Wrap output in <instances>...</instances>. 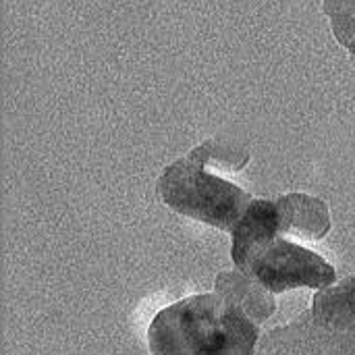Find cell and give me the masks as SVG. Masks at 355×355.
I'll return each instance as SVG.
<instances>
[{
	"instance_id": "5b68a950",
	"label": "cell",
	"mask_w": 355,
	"mask_h": 355,
	"mask_svg": "<svg viewBox=\"0 0 355 355\" xmlns=\"http://www.w3.org/2000/svg\"><path fill=\"white\" fill-rule=\"evenodd\" d=\"M256 355H355V337L318 324L306 312L291 324L268 331Z\"/></svg>"
},
{
	"instance_id": "7a4b0ae2",
	"label": "cell",
	"mask_w": 355,
	"mask_h": 355,
	"mask_svg": "<svg viewBox=\"0 0 355 355\" xmlns=\"http://www.w3.org/2000/svg\"><path fill=\"white\" fill-rule=\"evenodd\" d=\"M260 327L220 293L162 308L148 329L152 355H254Z\"/></svg>"
},
{
	"instance_id": "ba28073f",
	"label": "cell",
	"mask_w": 355,
	"mask_h": 355,
	"mask_svg": "<svg viewBox=\"0 0 355 355\" xmlns=\"http://www.w3.org/2000/svg\"><path fill=\"white\" fill-rule=\"evenodd\" d=\"M322 10L331 19L335 37L355 60V0H324Z\"/></svg>"
},
{
	"instance_id": "8992f818",
	"label": "cell",
	"mask_w": 355,
	"mask_h": 355,
	"mask_svg": "<svg viewBox=\"0 0 355 355\" xmlns=\"http://www.w3.org/2000/svg\"><path fill=\"white\" fill-rule=\"evenodd\" d=\"M214 287H216V293H220L223 297L233 302L237 308H241L258 327L266 322L277 310V302L272 297L275 293L264 289L260 283H256L241 270L220 272L216 277Z\"/></svg>"
},
{
	"instance_id": "277c9868",
	"label": "cell",
	"mask_w": 355,
	"mask_h": 355,
	"mask_svg": "<svg viewBox=\"0 0 355 355\" xmlns=\"http://www.w3.org/2000/svg\"><path fill=\"white\" fill-rule=\"evenodd\" d=\"M331 231L329 204L308 193H287L277 200H252L233 229V241L281 235L300 243L320 241Z\"/></svg>"
},
{
	"instance_id": "6da1fadb",
	"label": "cell",
	"mask_w": 355,
	"mask_h": 355,
	"mask_svg": "<svg viewBox=\"0 0 355 355\" xmlns=\"http://www.w3.org/2000/svg\"><path fill=\"white\" fill-rule=\"evenodd\" d=\"M248 162L245 148L227 137H210L164 168L158 196L177 214L233 233L252 196L231 177Z\"/></svg>"
},
{
	"instance_id": "52a82bcc",
	"label": "cell",
	"mask_w": 355,
	"mask_h": 355,
	"mask_svg": "<svg viewBox=\"0 0 355 355\" xmlns=\"http://www.w3.org/2000/svg\"><path fill=\"white\" fill-rule=\"evenodd\" d=\"M310 314L318 324L355 337V277L320 289L312 300Z\"/></svg>"
},
{
	"instance_id": "3957f363",
	"label": "cell",
	"mask_w": 355,
	"mask_h": 355,
	"mask_svg": "<svg viewBox=\"0 0 355 355\" xmlns=\"http://www.w3.org/2000/svg\"><path fill=\"white\" fill-rule=\"evenodd\" d=\"M231 258L237 270L275 295L300 287L320 291L337 281L335 266L320 254L281 235L233 241Z\"/></svg>"
}]
</instances>
